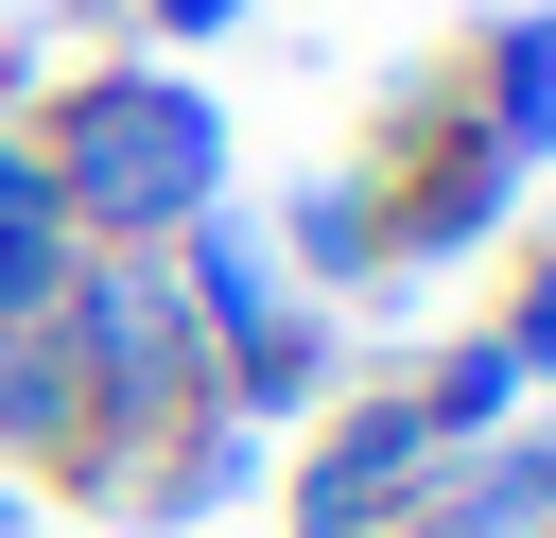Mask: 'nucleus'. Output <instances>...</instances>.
Listing matches in <instances>:
<instances>
[{"label": "nucleus", "instance_id": "1a4fd4ad", "mask_svg": "<svg viewBox=\"0 0 556 538\" xmlns=\"http://www.w3.org/2000/svg\"><path fill=\"white\" fill-rule=\"evenodd\" d=\"M156 17H174V35H208V17H243V0H156Z\"/></svg>", "mask_w": 556, "mask_h": 538}, {"label": "nucleus", "instance_id": "20e7f679", "mask_svg": "<svg viewBox=\"0 0 556 538\" xmlns=\"http://www.w3.org/2000/svg\"><path fill=\"white\" fill-rule=\"evenodd\" d=\"M486 208H504V139H486V156H452V174H434V191L400 208V243H417V260H452V243H469Z\"/></svg>", "mask_w": 556, "mask_h": 538}, {"label": "nucleus", "instance_id": "39448f33", "mask_svg": "<svg viewBox=\"0 0 556 538\" xmlns=\"http://www.w3.org/2000/svg\"><path fill=\"white\" fill-rule=\"evenodd\" d=\"M226 486H243V434H191V451H174V469L139 486V521H208Z\"/></svg>", "mask_w": 556, "mask_h": 538}, {"label": "nucleus", "instance_id": "6e6552de", "mask_svg": "<svg viewBox=\"0 0 556 538\" xmlns=\"http://www.w3.org/2000/svg\"><path fill=\"white\" fill-rule=\"evenodd\" d=\"M504 364H556V278L521 295V347H504Z\"/></svg>", "mask_w": 556, "mask_h": 538}, {"label": "nucleus", "instance_id": "f257e3e1", "mask_svg": "<svg viewBox=\"0 0 556 538\" xmlns=\"http://www.w3.org/2000/svg\"><path fill=\"white\" fill-rule=\"evenodd\" d=\"M52 174H70L104 226H191L208 174H226V121H208L191 87H139V69H122V87L70 104V156H52Z\"/></svg>", "mask_w": 556, "mask_h": 538}, {"label": "nucleus", "instance_id": "f03ea898", "mask_svg": "<svg viewBox=\"0 0 556 538\" xmlns=\"http://www.w3.org/2000/svg\"><path fill=\"white\" fill-rule=\"evenodd\" d=\"M417 469H434V434H417V417H365V434L313 469V538H348V521H365V503H400Z\"/></svg>", "mask_w": 556, "mask_h": 538}, {"label": "nucleus", "instance_id": "423d86ee", "mask_svg": "<svg viewBox=\"0 0 556 538\" xmlns=\"http://www.w3.org/2000/svg\"><path fill=\"white\" fill-rule=\"evenodd\" d=\"M35 295H52V208L0 226V330H35Z\"/></svg>", "mask_w": 556, "mask_h": 538}, {"label": "nucleus", "instance_id": "7ed1b4c3", "mask_svg": "<svg viewBox=\"0 0 556 538\" xmlns=\"http://www.w3.org/2000/svg\"><path fill=\"white\" fill-rule=\"evenodd\" d=\"M486 139H556V17H504V87H486Z\"/></svg>", "mask_w": 556, "mask_h": 538}, {"label": "nucleus", "instance_id": "9d476101", "mask_svg": "<svg viewBox=\"0 0 556 538\" xmlns=\"http://www.w3.org/2000/svg\"><path fill=\"white\" fill-rule=\"evenodd\" d=\"M452 538H504V521H452Z\"/></svg>", "mask_w": 556, "mask_h": 538}, {"label": "nucleus", "instance_id": "0eeeda50", "mask_svg": "<svg viewBox=\"0 0 556 538\" xmlns=\"http://www.w3.org/2000/svg\"><path fill=\"white\" fill-rule=\"evenodd\" d=\"M35 208H52V156H17V139H0V226H35Z\"/></svg>", "mask_w": 556, "mask_h": 538}]
</instances>
